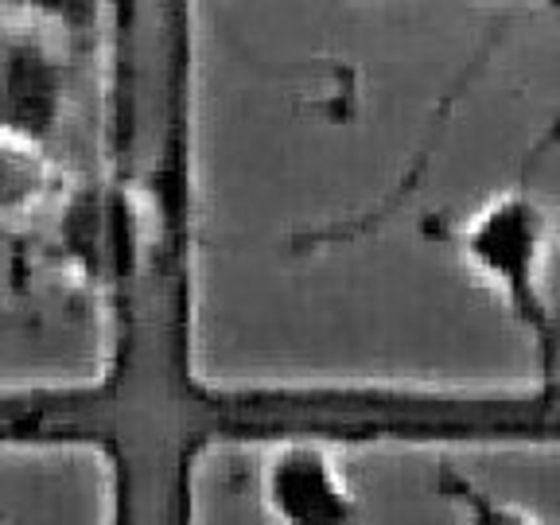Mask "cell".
<instances>
[{
  "label": "cell",
  "mask_w": 560,
  "mask_h": 525,
  "mask_svg": "<svg viewBox=\"0 0 560 525\" xmlns=\"http://www.w3.org/2000/svg\"><path fill=\"white\" fill-rule=\"evenodd\" d=\"M471 277H479L506 315L522 327L537 359V394L560 389V315L549 300V214L537 199L529 175L490 195L475 214L440 226Z\"/></svg>",
  "instance_id": "obj_1"
},
{
  "label": "cell",
  "mask_w": 560,
  "mask_h": 525,
  "mask_svg": "<svg viewBox=\"0 0 560 525\" xmlns=\"http://www.w3.org/2000/svg\"><path fill=\"white\" fill-rule=\"evenodd\" d=\"M261 502L277 525H359V494L331 447L284 436L261 464Z\"/></svg>",
  "instance_id": "obj_2"
},
{
  "label": "cell",
  "mask_w": 560,
  "mask_h": 525,
  "mask_svg": "<svg viewBox=\"0 0 560 525\" xmlns=\"http://www.w3.org/2000/svg\"><path fill=\"white\" fill-rule=\"evenodd\" d=\"M51 195V164L20 132H0V219H32Z\"/></svg>",
  "instance_id": "obj_3"
},
{
  "label": "cell",
  "mask_w": 560,
  "mask_h": 525,
  "mask_svg": "<svg viewBox=\"0 0 560 525\" xmlns=\"http://www.w3.org/2000/svg\"><path fill=\"white\" fill-rule=\"evenodd\" d=\"M432 487L455 514V525H545L537 514H529L517 502L502 499L490 487H482L471 471H464L452 459H440L432 471Z\"/></svg>",
  "instance_id": "obj_4"
}]
</instances>
